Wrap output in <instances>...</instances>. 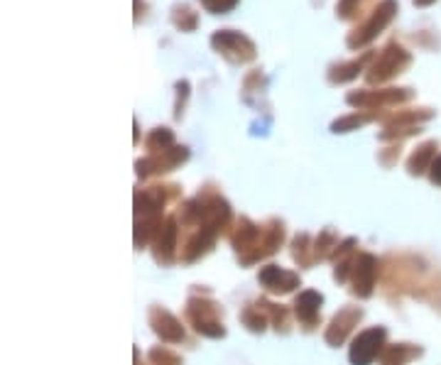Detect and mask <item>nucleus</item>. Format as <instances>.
<instances>
[{
    "label": "nucleus",
    "mask_w": 441,
    "mask_h": 365,
    "mask_svg": "<svg viewBox=\"0 0 441 365\" xmlns=\"http://www.w3.org/2000/svg\"><path fill=\"white\" fill-rule=\"evenodd\" d=\"M211 44L218 49L220 54H223V57H228L230 62H248V59L255 57V44L248 40L245 35L233 32V30L216 32Z\"/></svg>",
    "instance_id": "obj_1"
},
{
    "label": "nucleus",
    "mask_w": 441,
    "mask_h": 365,
    "mask_svg": "<svg viewBox=\"0 0 441 365\" xmlns=\"http://www.w3.org/2000/svg\"><path fill=\"white\" fill-rule=\"evenodd\" d=\"M395 10H397L395 0H385V3H380L378 8H375L373 13H371V20H368L363 27H358V30L349 37V44H351V47H358V44L371 42L373 37L378 35V32L383 30V27L388 25L390 20H393Z\"/></svg>",
    "instance_id": "obj_2"
},
{
    "label": "nucleus",
    "mask_w": 441,
    "mask_h": 365,
    "mask_svg": "<svg viewBox=\"0 0 441 365\" xmlns=\"http://www.w3.org/2000/svg\"><path fill=\"white\" fill-rule=\"evenodd\" d=\"M407 64H410V57H407L405 49L397 47V44H390V47L378 57V62L373 64L368 79L371 81H385V79H390L393 74H400Z\"/></svg>",
    "instance_id": "obj_3"
},
{
    "label": "nucleus",
    "mask_w": 441,
    "mask_h": 365,
    "mask_svg": "<svg viewBox=\"0 0 441 365\" xmlns=\"http://www.w3.org/2000/svg\"><path fill=\"white\" fill-rule=\"evenodd\" d=\"M385 341V331L383 329H368L353 341L351 348V361L353 365H371L380 353V346Z\"/></svg>",
    "instance_id": "obj_4"
},
{
    "label": "nucleus",
    "mask_w": 441,
    "mask_h": 365,
    "mask_svg": "<svg viewBox=\"0 0 441 365\" xmlns=\"http://www.w3.org/2000/svg\"><path fill=\"white\" fill-rule=\"evenodd\" d=\"M186 314H189V319L194 322L198 334L213 336V339H216V336H223V326L216 322V309H211V304L191 300Z\"/></svg>",
    "instance_id": "obj_5"
},
{
    "label": "nucleus",
    "mask_w": 441,
    "mask_h": 365,
    "mask_svg": "<svg viewBox=\"0 0 441 365\" xmlns=\"http://www.w3.org/2000/svg\"><path fill=\"white\" fill-rule=\"evenodd\" d=\"M375 275H378V260L373 255H361L353 270V292L358 297H371L375 287Z\"/></svg>",
    "instance_id": "obj_6"
},
{
    "label": "nucleus",
    "mask_w": 441,
    "mask_h": 365,
    "mask_svg": "<svg viewBox=\"0 0 441 365\" xmlns=\"http://www.w3.org/2000/svg\"><path fill=\"white\" fill-rule=\"evenodd\" d=\"M262 287H267L270 292H292L294 287H299V277L294 273H287V270L277 268V265H267L260 273Z\"/></svg>",
    "instance_id": "obj_7"
},
{
    "label": "nucleus",
    "mask_w": 441,
    "mask_h": 365,
    "mask_svg": "<svg viewBox=\"0 0 441 365\" xmlns=\"http://www.w3.org/2000/svg\"><path fill=\"white\" fill-rule=\"evenodd\" d=\"M186 159V150L184 147H172V150H164L159 154H154L152 159H145V162H137V172L140 174H150V172H169L172 167Z\"/></svg>",
    "instance_id": "obj_8"
},
{
    "label": "nucleus",
    "mask_w": 441,
    "mask_h": 365,
    "mask_svg": "<svg viewBox=\"0 0 441 365\" xmlns=\"http://www.w3.org/2000/svg\"><path fill=\"white\" fill-rule=\"evenodd\" d=\"M358 322H361V309H344V312L336 314V319L331 322L326 331V341L331 346H339Z\"/></svg>",
    "instance_id": "obj_9"
},
{
    "label": "nucleus",
    "mask_w": 441,
    "mask_h": 365,
    "mask_svg": "<svg viewBox=\"0 0 441 365\" xmlns=\"http://www.w3.org/2000/svg\"><path fill=\"white\" fill-rule=\"evenodd\" d=\"M322 302L324 300H322L319 292H314V290L302 292V295L297 297V302H294L297 317H299L307 326H314L317 324V319H319V307H322Z\"/></svg>",
    "instance_id": "obj_10"
},
{
    "label": "nucleus",
    "mask_w": 441,
    "mask_h": 365,
    "mask_svg": "<svg viewBox=\"0 0 441 365\" xmlns=\"http://www.w3.org/2000/svg\"><path fill=\"white\" fill-rule=\"evenodd\" d=\"M150 319H152L154 331H157V334L162 336L164 341H181V339H184V331H181L179 322H176V319L169 312H162V309H152Z\"/></svg>",
    "instance_id": "obj_11"
},
{
    "label": "nucleus",
    "mask_w": 441,
    "mask_h": 365,
    "mask_svg": "<svg viewBox=\"0 0 441 365\" xmlns=\"http://www.w3.org/2000/svg\"><path fill=\"white\" fill-rule=\"evenodd\" d=\"M174 243H176V221L169 218L167 223H164V228L159 231V240H157V260H164V263H169L174 255Z\"/></svg>",
    "instance_id": "obj_12"
},
{
    "label": "nucleus",
    "mask_w": 441,
    "mask_h": 365,
    "mask_svg": "<svg viewBox=\"0 0 441 365\" xmlns=\"http://www.w3.org/2000/svg\"><path fill=\"white\" fill-rule=\"evenodd\" d=\"M240 226L243 228L235 231V236H233V245L238 248V250H248V248H253V243L260 238V228L253 226L250 221H245V218L240 221Z\"/></svg>",
    "instance_id": "obj_13"
},
{
    "label": "nucleus",
    "mask_w": 441,
    "mask_h": 365,
    "mask_svg": "<svg viewBox=\"0 0 441 365\" xmlns=\"http://www.w3.org/2000/svg\"><path fill=\"white\" fill-rule=\"evenodd\" d=\"M169 145H172V132H169L167 128L154 130L152 135L147 137V147H150L152 152H164Z\"/></svg>",
    "instance_id": "obj_14"
},
{
    "label": "nucleus",
    "mask_w": 441,
    "mask_h": 365,
    "mask_svg": "<svg viewBox=\"0 0 441 365\" xmlns=\"http://www.w3.org/2000/svg\"><path fill=\"white\" fill-rule=\"evenodd\" d=\"M415 356V351L412 348H407V346H393V348H388L385 351V356H383V363L385 365H402L407 361V358H412Z\"/></svg>",
    "instance_id": "obj_15"
},
{
    "label": "nucleus",
    "mask_w": 441,
    "mask_h": 365,
    "mask_svg": "<svg viewBox=\"0 0 441 365\" xmlns=\"http://www.w3.org/2000/svg\"><path fill=\"white\" fill-rule=\"evenodd\" d=\"M371 57V54H366L363 59H356V62H351V64H344V66H339V74H331V81H349L353 79V76L358 74V71L363 69V64H366V59Z\"/></svg>",
    "instance_id": "obj_16"
},
{
    "label": "nucleus",
    "mask_w": 441,
    "mask_h": 365,
    "mask_svg": "<svg viewBox=\"0 0 441 365\" xmlns=\"http://www.w3.org/2000/svg\"><path fill=\"white\" fill-rule=\"evenodd\" d=\"M432 152H434V142H429V145H424L419 152H415V157L410 159V172H415V174L424 172V164L429 162Z\"/></svg>",
    "instance_id": "obj_17"
},
{
    "label": "nucleus",
    "mask_w": 441,
    "mask_h": 365,
    "mask_svg": "<svg viewBox=\"0 0 441 365\" xmlns=\"http://www.w3.org/2000/svg\"><path fill=\"white\" fill-rule=\"evenodd\" d=\"M331 245H334V233H322V238L317 240V248H314V255L317 258H326L329 255V250H331Z\"/></svg>",
    "instance_id": "obj_18"
},
{
    "label": "nucleus",
    "mask_w": 441,
    "mask_h": 365,
    "mask_svg": "<svg viewBox=\"0 0 441 365\" xmlns=\"http://www.w3.org/2000/svg\"><path fill=\"white\" fill-rule=\"evenodd\" d=\"M201 3H203V8L211 10V13H225V10L233 8L238 0H201Z\"/></svg>",
    "instance_id": "obj_19"
},
{
    "label": "nucleus",
    "mask_w": 441,
    "mask_h": 365,
    "mask_svg": "<svg viewBox=\"0 0 441 365\" xmlns=\"http://www.w3.org/2000/svg\"><path fill=\"white\" fill-rule=\"evenodd\" d=\"M361 5H363V0H341L336 10H339L341 18H351V15H356L358 10H361Z\"/></svg>",
    "instance_id": "obj_20"
},
{
    "label": "nucleus",
    "mask_w": 441,
    "mask_h": 365,
    "mask_svg": "<svg viewBox=\"0 0 441 365\" xmlns=\"http://www.w3.org/2000/svg\"><path fill=\"white\" fill-rule=\"evenodd\" d=\"M243 319H245V324L250 326L253 331H262L265 329V319L260 317V309H257V314L253 312V309H248V312L243 314Z\"/></svg>",
    "instance_id": "obj_21"
},
{
    "label": "nucleus",
    "mask_w": 441,
    "mask_h": 365,
    "mask_svg": "<svg viewBox=\"0 0 441 365\" xmlns=\"http://www.w3.org/2000/svg\"><path fill=\"white\" fill-rule=\"evenodd\" d=\"M150 358L152 361H159V363H167V365H179V358L172 356V353H167V351H159V348L150 353Z\"/></svg>",
    "instance_id": "obj_22"
},
{
    "label": "nucleus",
    "mask_w": 441,
    "mask_h": 365,
    "mask_svg": "<svg viewBox=\"0 0 441 365\" xmlns=\"http://www.w3.org/2000/svg\"><path fill=\"white\" fill-rule=\"evenodd\" d=\"M432 179H434V181H439V184H441V157H439V162H437V164H434V172H432Z\"/></svg>",
    "instance_id": "obj_23"
}]
</instances>
